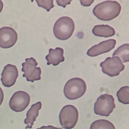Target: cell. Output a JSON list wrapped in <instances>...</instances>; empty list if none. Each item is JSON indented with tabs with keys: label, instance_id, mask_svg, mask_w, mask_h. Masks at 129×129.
<instances>
[{
	"label": "cell",
	"instance_id": "6da1fadb",
	"mask_svg": "<svg viewBox=\"0 0 129 129\" xmlns=\"http://www.w3.org/2000/svg\"><path fill=\"white\" fill-rule=\"evenodd\" d=\"M121 10V6L116 1H106L97 4L93 13L100 20L110 21L117 17Z\"/></svg>",
	"mask_w": 129,
	"mask_h": 129
},
{
	"label": "cell",
	"instance_id": "2e32d148",
	"mask_svg": "<svg viewBox=\"0 0 129 129\" xmlns=\"http://www.w3.org/2000/svg\"><path fill=\"white\" fill-rule=\"evenodd\" d=\"M90 129H116L114 124L109 121L100 119L93 122Z\"/></svg>",
	"mask_w": 129,
	"mask_h": 129
},
{
	"label": "cell",
	"instance_id": "8992f818",
	"mask_svg": "<svg viewBox=\"0 0 129 129\" xmlns=\"http://www.w3.org/2000/svg\"><path fill=\"white\" fill-rule=\"evenodd\" d=\"M100 65L103 73L111 77L118 76L125 68L122 61L118 56L108 57Z\"/></svg>",
	"mask_w": 129,
	"mask_h": 129
},
{
	"label": "cell",
	"instance_id": "8fae6325",
	"mask_svg": "<svg viewBox=\"0 0 129 129\" xmlns=\"http://www.w3.org/2000/svg\"><path fill=\"white\" fill-rule=\"evenodd\" d=\"M116 41L109 39L102 41L92 47L87 52V55L91 57H95L103 53L108 52L115 47Z\"/></svg>",
	"mask_w": 129,
	"mask_h": 129
},
{
	"label": "cell",
	"instance_id": "30bf717a",
	"mask_svg": "<svg viewBox=\"0 0 129 129\" xmlns=\"http://www.w3.org/2000/svg\"><path fill=\"white\" fill-rule=\"evenodd\" d=\"M1 81L6 87L12 86L15 84L19 75L17 67L14 65L8 64L4 67L2 72Z\"/></svg>",
	"mask_w": 129,
	"mask_h": 129
},
{
	"label": "cell",
	"instance_id": "3957f363",
	"mask_svg": "<svg viewBox=\"0 0 129 129\" xmlns=\"http://www.w3.org/2000/svg\"><path fill=\"white\" fill-rule=\"evenodd\" d=\"M86 89V84L83 79L74 78L69 80L66 84L64 94L68 99L75 100L84 95Z\"/></svg>",
	"mask_w": 129,
	"mask_h": 129
},
{
	"label": "cell",
	"instance_id": "5b68a950",
	"mask_svg": "<svg viewBox=\"0 0 129 129\" xmlns=\"http://www.w3.org/2000/svg\"><path fill=\"white\" fill-rule=\"evenodd\" d=\"M116 107L113 96L103 94L98 97L94 104L95 114L101 116L108 117Z\"/></svg>",
	"mask_w": 129,
	"mask_h": 129
},
{
	"label": "cell",
	"instance_id": "44dd1931",
	"mask_svg": "<svg viewBox=\"0 0 129 129\" xmlns=\"http://www.w3.org/2000/svg\"><path fill=\"white\" fill-rule=\"evenodd\" d=\"M37 129H62L61 127H55L51 125H49V126H44L41 127L40 128H37Z\"/></svg>",
	"mask_w": 129,
	"mask_h": 129
},
{
	"label": "cell",
	"instance_id": "9c48e42d",
	"mask_svg": "<svg viewBox=\"0 0 129 129\" xmlns=\"http://www.w3.org/2000/svg\"><path fill=\"white\" fill-rule=\"evenodd\" d=\"M18 38L16 31L12 28L4 27L0 28V47L11 48L15 44Z\"/></svg>",
	"mask_w": 129,
	"mask_h": 129
},
{
	"label": "cell",
	"instance_id": "603a6c76",
	"mask_svg": "<svg viewBox=\"0 0 129 129\" xmlns=\"http://www.w3.org/2000/svg\"><path fill=\"white\" fill-rule=\"evenodd\" d=\"M4 4L3 1L0 0V13L1 12L3 9Z\"/></svg>",
	"mask_w": 129,
	"mask_h": 129
},
{
	"label": "cell",
	"instance_id": "d6986e66",
	"mask_svg": "<svg viewBox=\"0 0 129 129\" xmlns=\"http://www.w3.org/2000/svg\"><path fill=\"white\" fill-rule=\"evenodd\" d=\"M72 1H60L57 0L56 2L58 6L65 8L67 5L70 4Z\"/></svg>",
	"mask_w": 129,
	"mask_h": 129
},
{
	"label": "cell",
	"instance_id": "e0dca14e",
	"mask_svg": "<svg viewBox=\"0 0 129 129\" xmlns=\"http://www.w3.org/2000/svg\"><path fill=\"white\" fill-rule=\"evenodd\" d=\"M118 101L125 105L129 104V87L125 86L121 87L117 92Z\"/></svg>",
	"mask_w": 129,
	"mask_h": 129
},
{
	"label": "cell",
	"instance_id": "9a60e30c",
	"mask_svg": "<svg viewBox=\"0 0 129 129\" xmlns=\"http://www.w3.org/2000/svg\"><path fill=\"white\" fill-rule=\"evenodd\" d=\"M129 44H125L119 47L113 53V56H117L120 59L122 62L129 61Z\"/></svg>",
	"mask_w": 129,
	"mask_h": 129
},
{
	"label": "cell",
	"instance_id": "4fadbf2b",
	"mask_svg": "<svg viewBox=\"0 0 129 129\" xmlns=\"http://www.w3.org/2000/svg\"><path fill=\"white\" fill-rule=\"evenodd\" d=\"M42 108L41 102H38L31 106V107L27 113V117L25 119L24 123L27 124L26 129L32 128L34 123L39 115V111Z\"/></svg>",
	"mask_w": 129,
	"mask_h": 129
},
{
	"label": "cell",
	"instance_id": "5bb4252c",
	"mask_svg": "<svg viewBox=\"0 0 129 129\" xmlns=\"http://www.w3.org/2000/svg\"><path fill=\"white\" fill-rule=\"evenodd\" d=\"M92 33L95 36L101 37L108 38L113 37L115 35V29L107 25H100L94 26Z\"/></svg>",
	"mask_w": 129,
	"mask_h": 129
},
{
	"label": "cell",
	"instance_id": "ffe728a7",
	"mask_svg": "<svg viewBox=\"0 0 129 129\" xmlns=\"http://www.w3.org/2000/svg\"><path fill=\"white\" fill-rule=\"evenodd\" d=\"M81 4L85 7H89L93 3L94 1H80Z\"/></svg>",
	"mask_w": 129,
	"mask_h": 129
},
{
	"label": "cell",
	"instance_id": "ac0fdd59",
	"mask_svg": "<svg viewBox=\"0 0 129 129\" xmlns=\"http://www.w3.org/2000/svg\"><path fill=\"white\" fill-rule=\"evenodd\" d=\"M36 1L40 7L44 8L47 10V12H49L51 9L54 7L53 0H51V1L36 0Z\"/></svg>",
	"mask_w": 129,
	"mask_h": 129
},
{
	"label": "cell",
	"instance_id": "277c9868",
	"mask_svg": "<svg viewBox=\"0 0 129 129\" xmlns=\"http://www.w3.org/2000/svg\"><path fill=\"white\" fill-rule=\"evenodd\" d=\"M79 113L77 109L72 105L64 106L59 115V121L62 128L71 129L77 123Z\"/></svg>",
	"mask_w": 129,
	"mask_h": 129
},
{
	"label": "cell",
	"instance_id": "52a82bcc",
	"mask_svg": "<svg viewBox=\"0 0 129 129\" xmlns=\"http://www.w3.org/2000/svg\"><path fill=\"white\" fill-rule=\"evenodd\" d=\"M22 65V71L24 72L23 77L26 78L28 81L34 82L41 79V68L37 67L38 63L34 58H26L25 62H23Z\"/></svg>",
	"mask_w": 129,
	"mask_h": 129
},
{
	"label": "cell",
	"instance_id": "7402d4cb",
	"mask_svg": "<svg viewBox=\"0 0 129 129\" xmlns=\"http://www.w3.org/2000/svg\"><path fill=\"white\" fill-rule=\"evenodd\" d=\"M4 99V93L2 88L0 87V106L2 105Z\"/></svg>",
	"mask_w": 129,
	"mask_h": 129
},
{
	"label": "cell",
	"instance_id": "7c38bea8",
	"mask_svg": "<svg viewBox=\"0 0 129 129\" xmlns=\"http://www.w3.org/2000/svg\"><path fill=\"white\" fill-rule=\"evenodd\" d=\"M64 52L63 49L60 47H56L55 49H50L49 55L46 57L47 61V65L52 64L54 66H56L60 62H64L65 60Z\"/></svg>",
	"mask_w": 129,
	"mask_h": 129
},
{
	"label": "cell",
	"instance_id": "7a4b0ae2",
	"mask_svg": "<svg viewBox=\"0 0 129 129\" xmlns=\"http://www.w3.org/2000/svg\"><path fill=\"white\" fill-rule=\"evenodd\" d=\"M74 21L70 17L63 16L58 19L53 27L56 37L61 40H66L71 37L75 30Z\"/></svg>",
	"mask_w": 129,
	"mask_h": 129
},
{
	"label": "cell",
	"instance_id": "ba28073f",
	"mask_svg": "<svg viewBox=\"0 0 129 129\" xmlns=\"http://www.w3.org/2000/svg\"><path fill=\"white\" fill-rule=\"evenodd\" d=\"M30 101V96L28 93L24 91H17L10 99V107L14 111L21 112L27 108Z\"/></svg>",
	"mask_w": 129,
	"mask_h": 129
}]
</instances>
